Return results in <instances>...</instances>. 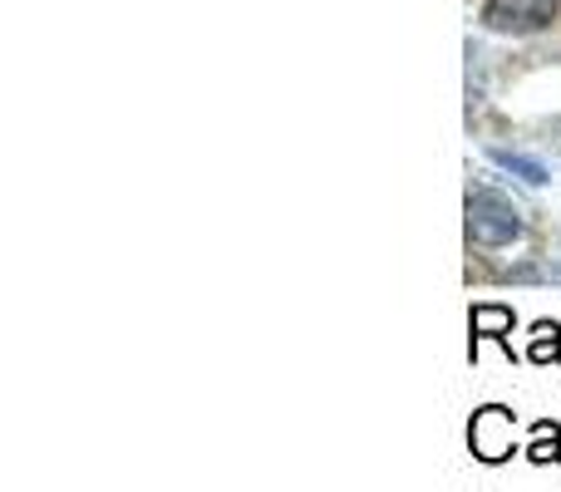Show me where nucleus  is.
Segmentation results:
<instances>
[{
  "instance_id": "obj_1",
  "label": "nucleus",
  "mask_w": 561,
  "mask_h": 492,
  "mask_svg": "<svg viewBox=\"0 0 561 492\" xmlns=\"http://www.w3.org/2000/svg\"><path fill=\"white\" fill-rule=\"evenodd\" d=\"M468 242L473 247H507L523 237V213L513 207V197H503L497 187H468Z\"/></svg>"
},
{
  "instance_id": "obj_7",
  "label": "nucleus",
  "mask_w": 561,
  "mask_h": 492,
  "mask_svg": "<svg viewBox=\"0 0 561 492\" xmlns=\"http://www.w3.org/2000/svg\"><path fill=\"white\" fill-rule=\"evenodd\" d=\"M527 359H533V365H557V359H561V325H557V320H533V335H527Z\"/></svg>"
},
{
  "instance_id": "obj_6",
  "label": "nucleus",
  "mask_w": 561,
  "mask_h": 492,
  "mask_svg": "<svg viewBox=\"0 0 561 492\" xmlns=\"http://www.w3.org/2000/svg\"><path fill=\"white\" fill-rule=\"evenodd\" d=\"M488 158H493L503 173L523 178V183H533V187H547V183H552L547 163H537V158H527V153H513V148H488Z\"/></svg>"
},
{
  "instance_id": "obj_5",
  "label": "nucleus",
  "mask_w": 561,
  "mask_h": 492,
  "mask_svg": "<svg viewBox=\"0 0 561 492\" xmlns=\"http://www.w3.org/2000/svg\"><path fill=\"white\" fill-rule=\"evenodd\" d=\"M523 458H527V464H537V468L561 464V424H557V419H537V424H533V444L523 448Z\"/></svg>"
},
{
  "instance_id": "obj_3",
  "label": "nucleus",
  "mask_w": 561,
  "mask_h": 492,
  "mask_svg": "<svg viewBox=\"0 0 561 492\" xmlns=\"http://www.w3.org/2000/svg\"><path fill=\"white\" fill-rule=\"evenodd\" d=\"M483 20L488 30H503V35H533L557 20V0H488Z\"/></svg>"
},
{
  "instance_id": "obj_2",
  "label": "nucleus",
  "mask_w": 561,
  "mask_h": 492,
  "mask_svg": "<svg viewBox=\"0 0 561 492\" xmlns=\"http://www.w3.org/2000/svg\"><path fill=\"white\" fill-rule=\"evenodd\" d=\"M468 454L478 458V464H507L513 454H523L517 448V414L503 404H483L473 414V424H468Z\"/></svg>"
},
{
  "instance_id": "obj_4",
  "label": "nucleus",
  "mask_w": 561,
  "mask_h": 492,
  "mask_svg": "<svg viewBox=\"0 0 561 492\" xmlns=\"http://www.w3.org/2000/svg\"><path fill=\"white\" fill-rule=\"evenodd\" d=\"M513 325H517L513 306H497V300L473 306L468 310V330H473V340H468V359H478V345H483V340H497V345L507 350V359H513Z\"/></svg>"
}]
</instances>
